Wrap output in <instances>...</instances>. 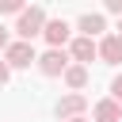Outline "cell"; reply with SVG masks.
<instances>
[{"instance_id": "obj_1", "label": "cell", "mask_w": 122, "mask_h": 122, "mask_svg": "<svg viewBox=\"0 0 122 122\" xmlns=\"http://www.w3.org/2000/svg\"><path fill=\"white\" fill-rule=\"evenodd\" d=\"M46 30V8H23V15H19V23H15V34H19V42H30L34 34H42Z\"/></svg>"}, {"instance_id": "obj_2", "label": "cell", "mask_w": 122, "mask_h": 122, "mask_svg": "<svg viewBox=\"0 0 122 122\" xmlns=\"http://www.w3.org/2000/svg\"><path fill=\"white\" fill-rule=\"evenodd\" d=\"M4 61H8V69H30V65L38 61V53H34L30 42H11V46L4 50Z\"/></svg>"}, {"instance_id": "obj_3", "label": "cell", "mask_w": 122, "mask_h": 122, "mask_svg": "<svg viewBox=\"0 0 122 122\" xmlns=\"http://www.w3.org/2000/svg\"><path fill=\"white\" fill-rule=\"evenodd\" d=\"M34 65H38L42 76H65V69H69V53H65V50H46Z\"/></svg>"}, {"instance_id": "obj_4", "label": "cell", "mask_w": 122, "mask_h": 122, "mask_svg": "<svg viewBox=\"0 0 122 122\" xmlns=\"http://www.w3.org/2000/svg\"><path fill=\"white\" fill-rule=\"evenodd\" d=\"M84 107H88V99H84L80 92L61 95V99H57V118H61V122H69V118H84Z\"/></svg>"}, {"instance_id": "obj_5", "label": "cell", "mask_w": 122, "mask_h": 122, "mask_svg": "<svg viewBox=\"0 0 122 122\" xmlns=\"http://www.w3.org/2000/svg\"><path fill=\"white\" fill-rule=\"evenodd\" d=\"M69 57H72L76 65H88L92 57H99V46H95L92 38H84V34H80V38H72V42H69Z\"/></svg>"}, {"instance_id": "obj_6", "label": "cell", "mask_w": 122, "mask_h": 122, "mask_svg": "<svg viewBox=\"0 0 122 122\" xmlns=\"http://www.w3.org/2000/svg\"><path fill=\"white\" fill-rule=\"evenodd\" d=\"M42 38L50 42V50H61V46L69 42V23H65V19H46V30H42Z\"/></svg>"}, {"instance_id": "obj_7", "label": "cell", "mask_w": 122, "mask_h": 122, "mask_svg": "<svg viewBox=\"0 0 122 122\" xmlns=\"http://www.w3.org/2000/svg\"><path fill=\"white\" fill-rule=\"evenodd\" d=\"M95 46H99V57H103L107 65H118V61H122V38H118V34H107V38L95 42Z\"/></svg>"}, {"instance_id": "obj_8", "label": "cell", "mask_w": 122, "mask_h": 122, "mask_svg": "<svg viewBox=\"0 0 122 122\" xmlns=\"http://www.w3.org/2000/svg\"><path fill=\"white\" fill-rule=\"evenodd\" d=\"M92 114H95V122H122V107L114 99H99Z\"/></svg>"}, {"instance_id": "obj_9", "label": "cell", "mask_w": 122, "mask_h": 122, "mask_svg": "<svg viewBox=\"0 0 122 122\" xmlns=\"http://www.w3.org/2000/svg\"><path fill=\"white\" fill-rule=\"evenodd\" d=\"M65 84H69L72 92H80V88L88 84V65H69V69H65Z\"/></svg>"}, {"instance_id": "obj_10", "label": "cell", "mask_w": 122, "mask_h": 122, "mask_svg": "<svg viewBox=\"0 0 122 122\" xmlns=\"http://www.w3.org/2000/svg\"><path fill=\"white\" fill-rule=\"evenodd\" d=\"M80 30H84V38H95L99 30H107V23H103V15H80Z\"/></svg>"}, {"instance_id": "obj_11", "label": "cell", "mask_w": 122, "mask_h": 122, "mask_svg": "<svg viewBox=\"0 0 122 122\" xmlns=\"http://www.w3.org/2000/svg\"><path fill=\"white\" fill-rule=\"evenodd\" d=\"M0 11H8V15H23V4H19V0H0Z\"/></svg>"}, {"instance_id": "obj_12", "label": "cell", "mask_w": 122, "mask_h": 122, "mask_svg": "<svg viewBox=\"0 0 122 122\" xmlns=\"http://www.w3.org/2000/svg\"><path fill=\"white\" fill-rule=\"evenodd\" d=\"M111 99L122 107V76H114V80H111Z\"/></svg>"}, {"instance_id": "obj_13", "label": "cell", "mask_w": 122, "mask_h": 122, "mask_svg": "<svg viewBox=\"0 0 122 122\" xmlns=\"http://www.w3.org/2000/svg\"><path fill=\"white\" fill-rule=\"evenodd\" d=\"M8 80H11V69H8V61H0V88H4Z\"/></svg>"}, {"instance_id": "obj_14", "label": "cell", "mask_w": 122, "mask_h": 122, "mask_svg": "<svg viewBox=\"0 0 122 122\" xmlns=\"http://www.w3.org/2000/svg\"><path fill=\"white\" fill-rule=\"evenodd\" d=\"M107 11H114V15L122 19V0H107Z\"/></svg>"}, {"instance_id": "obj_15", "label": "cell", "mask_w": 122, "mask_h": 122, "mask_svg": "<svg viewBox=\"0 0 122 122\" xmlns=\"http://www.w3.org/2000/svg\"><path fill=\"white\" fill-rule=\"evenodd\" d=\"M8 46H11V38H8V27L0 23V50H8Z\"/></svg>"}, {"instance_id": "obj_16", "label": "cell", "mask_w": 122, "mask_h": 122, "mask_svg": "<svg viewBox=\"0 0 122 122\" xmlns=\"http://www.w3.org/2000/svg\"><path fill=\"white\" fill-rule=\"evenodd\" d=\"M118 38H122V19H118Z\"/></svg>"}, {"instance_id": "obj_17", "label": "cell", "mask_w": 122, "mask_h": 122, "mask_svg": "<svg viewBox=\"0 0 122 122\" xmlns=\"http://www.w3.org/2000/svg\"><path fill=\"white\" fill-rule=\"evenodd\" d=\"M69 122H88V118H69Z\"/></svg>"}]
</instances>
